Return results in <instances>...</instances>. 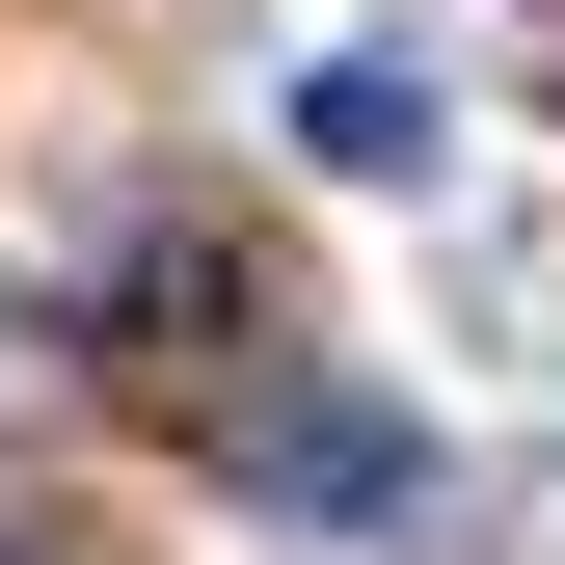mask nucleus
<instances>
[{
  "instance_id": "1",
  "label": "nucleus",
  "mask_w": 565,
  "mask_h": 565,
  "mask_svg": "<svg viewBox=\"0 0 565 565\" xmlns=\"http://www.w3.org/2000/svg\"><path fill=\"white\" fill-rule=\"evenodd\" d=\"M216 458L269 484V512H350V539H404V512H431V431H377V404H243Z\"/></svg>"
},
{
  "instance_id": "2",
  "label": "nucleus",
  "mask_w": 565,
  "mask_h": 565,
  "mask_svg": "<svg viewBox=\"0 0 565 565\" xmlns=\"http://www.w3.org/2000/svg\"><path fill=\"white\" fill-rule=\"evenodd\" d=\"M243 350H269V269H243V243L162 216V243L108 269V377H243Z\"/></svg>"
},
{
  "instance_id": "3",
  "label": "nucleus",
  "mask_w": 565,
  "mask_h": 565,
  "mask_svg": "<svg viewBox=\"0 0 565 565\" xmlns=\"http://www.w3.org/2000/svg\"><path fill=\"white\" fill-rule=\"evenodd\" d=\"M431 135H458V108L404 82V54H323V82H297V162H323V189H404Z\"/></svg>"
}]
</instances>
